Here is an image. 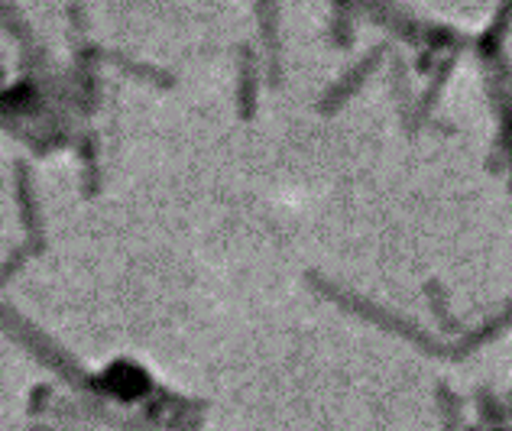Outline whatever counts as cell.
<instances>
[{"instance_id": "cell-1", "label": "cell", "mask_w": 512, "mask_h": 431, "mask_svg": "<svg viewBox=\"0 0 512 431\" xmlns=\"http://www.w3.org/2000/svg\"><path fill=\"white\" fill-rule=\"evenodd\" d=\"M107 386L117 396H136L146 386V376H143V370H136L130 364H117L107 370Z\"/></svg>"}]
</instances>
